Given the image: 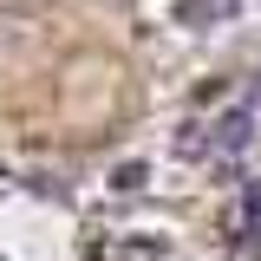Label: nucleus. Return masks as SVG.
Masks as SVG:
<instances>
[{"mask_svg":"<svg viewBox=\"0 0 261 261\" xmlns=\"http://www.w3.org/2000/svg\"><path fill=\"white\" fill-rule=\"evenodd\" d=\"M242 0H183V27H222Z\"/></svg>","mask_w":261,"mask_h":261,"instance_id":"1","label":"nucleus"}]
</instances>
